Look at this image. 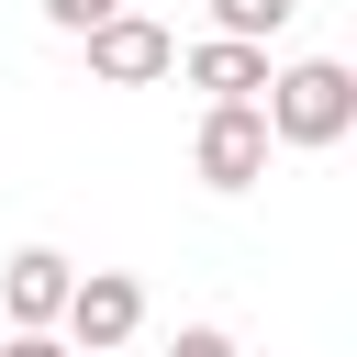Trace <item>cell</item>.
Wrapping results in <instances>:
<instances>
[{"mask_svg": "<svg viewBox=\"0 0 357 357\" xmlns=\"http://www.w3.org/2000/svg\"><path fill=\"white\" fill-rule=\"evenodd\" d=\"M257 112H268V145L324 156V145L357 134V67H346V56H290V67H268Z\"/></svg>", "mask_w": 357, "mask_h": 357, "instance_id": "1", "label": "cell"}, {"mask_svg": "<svg viewBox=\"0 0 357 357\" xmlns=\"http://www.w3.org/2000/svg\"><path fill=\"white\" fill-rule=\"evenodd\" d=\"M56 335H67L78 357H123V346L145 335V290H134L123 268H78L67 301H56Z\"/></svg>", "mask_w": 357, "mask_h": 357, "instance_id": "2", "label": "cell"}, {"mask_svg": "<svg viewBox=\"0 0 357 357\" xmlns=\"http://www.w3.org/2000/svg\"><path fill=\"white\" fill-rule=\"evenodd\" d=\"M268 156H279V145H268V112H257V100H212V112H201V134H190L201 190H223V201H234V190H257V178H268Z\"/></svg>", "mask_w": 357, "mask_h": 357, "instance_id": "3", "label": "cell"}, {"mask_svg": "<svg viewBox=\"0 0 357 357\" xmlns=\"http://www.w3.org/2000/svg\"><path fill=\"white\" fill-rule=\"evenodd\" d=\"M78 45H89V78H100V89H156V78L178 67V33H167L156 11H134V0H123L112 22H89Z\"/></svg>", "mask_w": 357, "mask_h": 357, "instance_id": "4", "label": "cell"}, {"mask_svg": "<svg viewBox=\"0 0 357 357\" xmlns=\"http://www.w3.org/2000/svg\"><path fill=\"white\" fill-rule=\"evenodd\" d=\"M178 78H190L201 100H257V89H268V45H245V33H201V45H178Z\"/></svg>", "mask_w": 357, "mask_h": 357, "instance_id": "5", "label": "cell"}, {"mask_svg": "<svg viewBox=\"0 0 357 357\" xmlns=\"http://www.w3.org/2000/svg\"><path fill=\"white\" fill-rule=\"evenodd\" d=\"M67 279H78L67 245H22V257H0V312H11V324H56Z\"/></svg>", "mask_w": 357, "mask_h": 357, "instance_id": "6", "label": "cell"}, {"mask_svg": "<svg viewBox=\"0 0 357 357\" xmlns=\"http://www.w3.org/2000/svg\"><path fill=\"white\" fill-rule=\"evenodd\" d=\"M301 0H212V33H245V45H279Z\"/></svg>", "mask_w": 357, "mask_h": 357, "instance_id": "7", "label": "cell"}, {"mask_svg": "<svg viewBox=\"0 0 357 357\" xmlns=\"http://www.w3.org/2000/svg\"><path fill=\"white\" fill-rule=\"evenodd\" d=\"M112 11H123V0H45V22H56V33H67V45H78V33H89V22H112Z\"/></svg>", "mask_w": 357, "mask_h": 357, "instance_id": "8", "label": "cell"}, {"mask_svg": "<svg viewBox=\"0 0 357 357\" xmlns=\"http://www.w3.org/2000/svg\"><path fill=\"white\" fill-rule=\"evenodd\" d=\"M0 357H78V346H67L56 324H11V346H0Z\"/></svg>", "mask_w": 357, "mask_h": 357, "instance_id": "9", "label": "cell"}, {"mask_svg": "<svg viewBox=\"0 0 357 357\" xmlns=\"http://www.w3.org/2000/svg\"><path fill=\"white\" fill-rule=\"evenodd\" d=\"M167 357H245V346H234L223 324H178V346H167Z\"/></svg>", "mask_w": 357, "mask_h": 357, "instance_id": "10", "label": "cell"}]
</instances>
